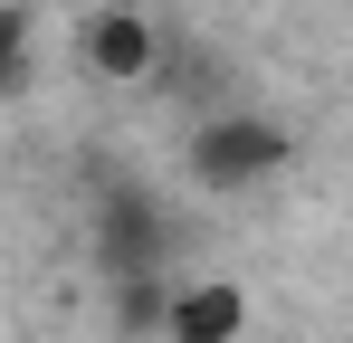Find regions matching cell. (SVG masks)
Listing matches in <instances>:
<instances>
[{"instance_id": "obj_1", "label": "cell", "mask_w": 353, "mask_h": 343, "mask_svg": "<svg viewBox=\"0 0 353 343\" xmlns=\"http://www.w3.org/2000/svg\"><path fill=\"white\" fill-rule=\"evenodd\" d=\"M191 181H210V191H258V181H277L296 163V134L277 114H248V105H220L191 124Z\"/></svg>"}, {"instance_id": "obj_2", "label": "cell", "mask_w": 353, "mask_h": 343, "mask_svg": "<svg viewBox=\"0 0 353 343\" xmlns=\"http://www.w3.org/2000/svg\"><path fill=\"white\" fill-rule=\"evenodd\" d=\"M96 258H105V286L172 267V220H163V200H153L143 181H124V172H96Z\"/></svg>"}, {"instance_id": "obj_3", "label": "cell", "mask_w": 353, "mask_h": 343, "mask_svg": "<svg viewBox=\"0 0 353 343\" xmlns=\"http://www.w3.org/2000/svg\"><path fill=\"white\" fill-rule=\"evenodd\" d=\"M163 57H172V39H163L134 0H105V10L77 19V67H86L96 86H153Z\"/></svg>"}, {"instance_id": "obj_4", "label": "cell", "mask_w": 353, "mask_h": 343, "mask_svg": "<svg viewBox=\"0 0 353 343\" xmlns=\"http://www.w3.org/2000/svg\"><path fill=\"white\" fill-rule=\"evenodd\" d=\"M248 334V295H239L230 277H201L172 295V324H163V343H239Z\"/></svg>"}, {"instance_id": "obj_5", "label": "cell", "mask_w": 353, "mask_h": 343, "mask_svg": "<svg viewBox=\"0 0 353 343\" xmlns=\"http://www.w3.org/2000/svg\"><path fill=\"white\" fill-rule=\"evenodd\" d=\"M172 295H181V286H163V277H115V334L124 343H163Z\"/></svg>"}, {"instance_id": "obj_6", "label": "cell", "mask_w": 353, "mask_h": 343, "mask_svg": "<svg viewBox=\"0 0 353 343\" xmlns=\"http://www.w3.org/2000/svg\"><path fill=\"white\" fill-rule=\"evenodd\" d=\"M19 76H29V10L0 0V105L19 96Z\"/></svg>"}]
</instances>
